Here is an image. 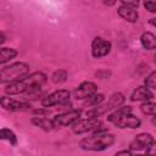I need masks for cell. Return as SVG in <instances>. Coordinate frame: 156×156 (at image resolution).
Instances as JSON below:
<instances>
[{
    "mask_svg": "<svg viewBox=\"0 0 156 156\" xmlns=\"http://www.w3.org/2000/svg\"><path fill=\"white\" fill-rule=\"evenodd\" d=\"M78 118H80V111L79 110H69V111L56 115L51 119H52L55 127H71Z\"/></svg>",
    "mask_w": 156,
    "mask_h": 156,
    "instance_id": "9c48e42d",
    "label": "cell"
},
{
    "mask_svg": "<svg viewBox=\"0 0 156 156\" xmlns=\"http://www.w3.org/2000/svg\"><path fill=\"white\" fill-rule=\"evenodd\" d=\"M0 140L7 141L12 146H16L17 143H18V139H17L15 132L11 130V129H9V128H1L0 129Z\"/></svg>",
    "mask_w": 156,
    "mask_h": 156,
    "instance_id": "d6986e66",
    "label": "cell"
},
{
    "mask_svg": "<svg viewBox=\"0 0 156 156\" xmlns=\"http://www.w3.org/2000/svg\"><path fill=\"white\" fill-rule=\"evenodd\" d=\"M102 2H104V5H106V6H113V5L117 2V0H102Z\"/></svg>",
    "mask_w": 156,
    "mask_h": 156,
    "instance_id": "4316f807",
    "label": "cell"
},
{
    "mask_svg": "<svg viewBox=\"0 0 156 156\" xmlns=\"http://www.w3.org/2000/svg\"><path fill=\"white\" fill-rule=\"evenodd\" d=\"M5 40H6V37H5V34L2 33V32H0V46L5 43Z\"/></svg>",
    "mask_w": 156,
    "mask_h": 156,
    "instance_id": "83f0119b",
    "label": "cell"
},
{
    "mask_svg": "<svg viewBox=\"0 0 156 156\" xmlns=\"http://www.w3.org/2000/svg\"><path fill=\"white\" fill-rule=\"evenodd\" d=\"M18 55V51L13 48H4L0 46V65L10 62Z\"/></svg>",
    "mask_w": 156,
    "mask_h": 156,
    "instance_id": "ac0fdd59",
    "label": "cell"
},
{
    "mask_svg": "<svg viewBox=\"0 0 156 156\" xmlns=\"http://www.w3.org/2000/svg\"><path fill=\"white\" fill-rule=\"evenodd\" d=\"M71 100V93L67 89H57L41 99L43 107H52V106H62L68 104Z\"/></svg>",
    "mask_w": 156,
    "mask_h": 156,
    "instance_id": "8992f818",
    "label": "cell"
},
{
    "mask_svg": "<svg viewBox=\"0 0 156 156\" xmlns=\"http://www.w3.org/2000/svg\"><path fill=\"white\" fill-rule=\"evenodd\" d=\"M117 13L122 20H124L129 23H135L139 18V13H138L136 9L130 7V6H126V5H121L117 9Z\"/></svg>",
    "mask_w": 156,
    "mask_h": 156,
    "instance_id": "4fadbf2b",
    "label": "cell"
},
{
    "mask_svg": "<svg viewBox=\"0 0 156 156\" xmlns=\"http://www.w3.org/2000/svg\"><path fill=\"white\" fill-rule=\"evenodd\" d=\"M128 112H132V107L130 106H118L117 108H115V110H112V111H110V113L107 115V121L110 122V123H115L117 119H119L122 116H124L126 113H128Z\"/></svg>",
    "mask_w": 156,
    "mask_h": 156,
    "instance_id": "e0dca14e",
    "label": "cell"
},
{
    "mask_svg": "<svg viewBox=\"0 0 156 156\" xmlns=\"http://www.w3.org/2000/svg\"><path fill=\"white\" fill-rule=\"evenodd\" d=\"M48 77L45 73L37 71L33 73H28L26 74L23 78L10 83L6 85L5 88V93L10 96L12 95H27L34 90L41 89L43 85L46 83Z\"/></svg>",
    "mask_w": 156,
    "mask_h": 156,
    "instance_id": "6da1fadb",
    "label": "cell"
},
{
    "mask_svg": "<svg viewBox=\"0 0 156 156\" xmlns=\"http://www.w3.org/2000/svg\"><path fill=\"white\" fill-rule=\"evenodd\" d=\"M29 73V66L26 62L16 61L0 67V84H10Z\"/></svg>",
    "mask_w": 156,
    "mask_h": 156,
    "instance_id": "3957f363",
    "label": "cell"
},
{
    "mask_svg": "<svg viewBox=\"0 0 156 156\" xmlns=\"http://www.w3.org/2000/svg\"><path fill=\"white\" fill-rule=\"evenodd\" d=\"M30 123H32L33 126H35V127L43 129V130H46V132L52 130L54 128H56L55 124H54V122H52V119H49V118L45 117V116H34V117L30 119Z\"/></svg>",
    "mask_w": 156,
    "mask_h": 156,
    "instance_id": "9a60e30c",
    "label": "cell"
},
{
    "mask_svg": "<svg viewBox=\"0 0 156 156\" xmlns=\"http://www.w3.org/2000/svg\"><path fill=\"white\" fill-rule=\"evenodd\" d=\"M144 2V7L151 12V13H155L156 12V4H155V0H146V1H143Z\"/></svg>",
    "mask_w": 156,
    "mask_h": 156,
    "instance_id": "cb8c5ba5",
    "label": "cell"
},
{
    "mask_svg": "<svg viewBox=\"0 0 156 156\" xmlns=\"http://www.w3.org/2000/svg\"><path fill=\"white\" fill-rule=\"evenodd\" d=\"M150 23H151V26L155 27V18H150Z\"/></svg>",
    "mask_w": 156,
    "mask_h": 156,
    "instance_id": "f1b7e54d",
    "label": "cell"
},
{
    "mask_svg": "<svg viewBox=\"0 0 156 156\" xmlns=\"http://www.w3.org/2000/svg\"><path fill=\"white\" fill-rule=\"evenodd\" d=\"M67 78H68L67 71L63 69V68H58V69H56V71L52 72V74L50 77V80L54 84H62V83H65L67 80Z\"/></svg>",
    "mask_w": 156,
    "mask_h": 156,
    "instance_id": "44dd1931",
    "label": "cell"
},
{
    "mask_svg": "<svg viewBox=\"0 0 156 156\" xmlns=\"http://www.w3.org/2000/svg\"><path fill=\"white\" fill-rule=\"evenodd\" d=\"M113 124L119 129H124V128L136 129V128H139L141 126V119L139 117L134 116L132 112H128L124 116H122L119 119H117Z\"/></svg>",
    "mask_w": 156,
    "mask_h": 156,
    "instance_id": "7c38bea8",
    "label": "cell"
},
{
    "mask_svg": "<svg viewBox=\"0 0 156 156\" xmlns=\"http://www.w3.org/2000/svg\"><path fill=\"white\" fill-rule=\"evenodd\" d=\"M72 130L74 134H85V133H93L102 128V123L98 117H87L85 118H78L72 126Z\"/></svg>",
    "mask_w": 156,
    "mask_h": 156,
    "instance_id": "5b68a950",
    "label": "cell"
},
{
    "mask_svg": "<svg viewBox=\"0 0 156 156\" xmlns=\"http://www.w3.org/2000/svg\"><path fill=\"white\" fill-rule=\"evenodd\" d=\"M155 110H156V104L154 101H151V100L143 101V104L140 105V111L146 116L154 117L155 116Z\"/></svg>",
    "mask_w": 156,
    "mask_h": 156,
    "instance_id": "7402d4cb",
    "label": "cell"
},
{
    "mask_svg": "<svg viewBox=\"0 0 156 156\" xmlns=\"http://www.w3.org/2000/svg\"><path fill=\"white\" fill-rule=\"evenodd\" d=\"M152 99H154L152 90L145 85L138 87L136 89H134V91L130 95L132 101H147V100H152Z\"/></svg>",
    "mask_w": 156,
    "mask_h": 156,
    "instance_id": "5bb4252c",
    "label": "cell"
},
{
    "mask_svg": "<svg viewBox=\"0 0 156 156\" xmlns=\"http://www.w3.org/2000/svg\"><path fill=\"white\" fill-rule=\"evenodd\" d=\"M143 1H146V0H143Z\"/></svg>",
    "mask_w": 156,
    "mask_h": 156,
    "instance_id": "f546056e",
    "label": "cell"
},
{
    "mask_svg": "<svg viewBox=\"0 0 156 156\" xmlns=\"http://www.w3.org/2000/svg\"><path fill=\"white\" fill-rule=\"evenodd\" d=\"M122 2V5H126V6H130V7H134V9H138L139 4H140V0H119Z\"/></svg>",
    "mask_w": 156,
    "mask_h": 156,
    "instance_id": "d4e9b609",
    "label": "cell"
},
{
    "mask_svg": "<svg viewBox=\"0 0 156 156\" xmlns=\"http://www.w3.org/2000/svg\"><path fill=\"white\" fill-rule=\"evenodd\" d=\"M116 141L113 134L107 133L105 129L93 132L91 135L83 138L79 141V147L85 151H104L111 147Z\"/></svg>",
    "mask_w": 156,
    "mask_h": 156,
    "instance_id": "7a4b0ae2",
    "label": "cell"
},
{
    "mask_svg": "<svg viewBox=\"0 0 156 156\" xmlns=\"http://www.w3.org/2000/svg\"><path fill=\"white\" fill-rule=\"evenodd\" d=\"M104 100H105V95L96 91L93 95H90L89 98H87V99L83 100V106L84 107H94V106L104 102Z\"/></svg>",
    "mask_w": 156,
    "mask_h": 156,
    "instance_id": "ffe728a7",
    "label": "cell"
},
{
    "mask_svg": "<svg viewBox=\"0 0 156 156\" xmlns=\"http://www.w3.org/2000/svg\"><path fill=\"white\" fill-rule=\"evenodd\" d=\"M144 84H145V87H147V88L151 89V90L156 89V72H155V71H151V72L146 76L145 80H144Z\"/></svg>",
    "mask_w": 156,
    "mask_h": 156,
    "instance_id": "603a6c76",
    "label": "cell"
},
{
    "mask_svg": "<svg viewBox=\"0 0 156 156\" xmlns=\"http://www.w3.org/2000/svg\"><path fill=\"white\" fill-rule=\"evenodd\" d=\"M124 100H126L124 94L121 93V91H116L108 98V100L105 104L101 102V104H99V105H96L94 107H90L85 112V116L87 117H100V116H102V115L117 108L118 106L123 105Z\"/></svg>",
    "mask_w": 156,
    "mask_h": 156,
    "instance_id": "277c9868",
    "label": "cell"
},
{
    "mask_svg": "<svg viewBox=\"0 0 156 156\" xmlns=\"http://www.w3.org/2000/svg\"><path fill=\"white\" fill-rule=\"evenodd\" d=\"M111 49L112 44L101 37H95L91 41V55L94 58H102L107 56L111 52Z\"/></svg>",
    "mask_w": 156,
    "mask_h": 156,
    "instance_id": "ba28073f",
    "label": "cell"
},
{
    "mask_svg": "<svg viewBox=\"0 0 156 156\" xmlns=\"http://www.w3.org/2000/svg\"><path fill=\"white\" fill-rule=\"evenodd\" d=\"M96 91H98V85L94 82L84 80L73 90V96L77 100H84V99L89 98L90 95H93Z\"/></svg>",
    "mask_w": 156,
    "mask_h": 156,
    "instance_id": "8fae6325",
    "label": "cell"
},
{
    "mask_svg": "<svg viewBox=\"0 0 156 156\" xmlns=\"http://www.w3.org/2000/svg\"><path fill=\"white\" fill-rule=\"evenodd\" d=\"M134 151H132L130 149H127V150H121V151H117L116 155H133Z\"/></svg>",
    "mask_w": 156,
    "mask_h": 156,
    "instance_id": "484cf974",
    "label": "cell"
},
{
    "mask_svg": "<svg viewBox=\"0 0 156 156\" xmlns=\"http://www.w3.org/2000/svg\"><path fill=\"white\" fill-rule=\"evenodd\" d=\"M155 146V139L150 133H139L138 135L134 136V139L130 141L128 149L132 151H145L149 152L152 147Z\"/></svg>",
    "mask_w": 156,
    "mask_h": 156,
    "instance_id": "52a82bcc",
    "label": "cell"
},
{
    "mask_svg": "<svg viewBox=\"0 0 156 156\" xmlns=\"http://www.w3.org/2000/svg\"><path fill=\"white\" fill-rule=\"evenodd\" d=\"M140 43H141V46L145 50L152 51V50L156 49V37L151 32H144L140 35Z\"/></svg>",
    "mask_w": 156,
    "mask_h": 156,
    "instance_id": "2e32d148",
    "label": "cell"
},
{
    "mask_svg": "<svg viewBox=\"0 0 156 156\" xmlns=\"http://www.w3.org/2000/svg\"><path fill=\"white\" fill-rule=\"evenodd\" d=\"M0 106L10 112H17V111H27L29 110L32 106L29 102L27 101H20L16 99L10 98V95L7 96H1L0 98Z\"/></svg>",
    "mask_w": 156,
    "mask_h": 156,
    "instance_id": "30bf717a",
    "label": "cell"
}]
</instances>
